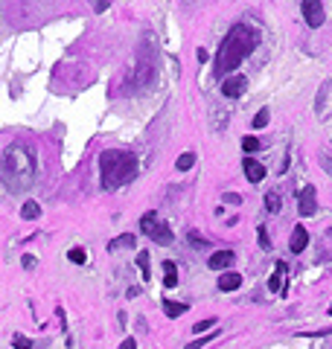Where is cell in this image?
I'll list each match as a JSON object with an SVG mask.
<instances>
[{
  "mask_svg": "<svg viewBox=\"0 0 332 349\" xmlns=\"http://www.w3.org/2000/svg\"><path fill=\"white\" fill-rule=\"evenodd\" d=\"M90 6H93V12H105L111 6V0H90Z\"/></svg>",
  "mask_w": 332,
  "mask_h": 349,
  "instance_id": "obj_27",
  "label": "cell"
},
{
  "mask_svg": "<svg viewBox=\"0 0 332 349\" xmlns=\"http://www.w3.org/2000/svg\"><path fill=\"white\" fill-rule=\"evenodd\" d=\"M230 262H233V251H216L213 256H210V262H207V265H210L213 271H225Z\"/></svg>",
  "mask_w": 332,
  "mask_h": 349,
  "instance_id": "obj_10",
  "label": "cell"
},
{
  "mask_svg": "<svg viewBox=\"0 0 332 349\" xmlns=\"http://www.w3.org/2000/svg\"><path fill=\"white\" fill-rule=\"evenodd\" d=\"M140 230L152 239V242L158 244H172V230H169V224L161 221L158 218V213H146L143 215V221H140Z\"/></svg>",
  "mask_w": 332,
  "mask_h": 349,
  "instance_id": "obj_4",
  "label": "cell"
},
{
  "mask_svg": "<svg viewBox=\"0 0 332 349\" xmlns=\"http://www.w3.org/2000/svg\"><path fill=\"white\" fill-rule=\"evenodd\" d=\"M318 213V198H315V187H303L300 192V215H315Z\"/></svg>",
  "mask_w": 332,
  "mask_h": 349,
  "instance_id": "obj_7",
  "label": "cell"
},
{
  "mask_svg": "<svg viewBox=\"0 0 332 349\" xmlns=\"http://www.w3.org/2000/svg\"><path fill=\"white\" fill-rule=\"evenodd\" d=\"M260 244H262V251H271V239L265 233V227H260Z\"/></svg>",
  "mask_w": 332,
  "mask_h": 349,
  "instance_id": "obj_26",
  "label": "cell"
},
{
  "mask_svg": "<svg viewBox=\"0 0 332 349\" xmlns=\"http://www.w3.org/2000/svg\"><path fill=\"white\" fill-rule=\"evenodd\" d=\"M227 201H230V204H242V195H236V192H227Z\"/></svg>",
  "mask_w": 332,
  "mask_h": 349,
  "instance_id": "obj_30",
  "label": "cell"
},
{
  "mask_svg": "<svg viewBox=\"0 0 332 349\" xmlns=\"http://www.w3.org/2000/svg\"><path fill=\"white\" fill-rule=\"evenodd\" d=\"M175 166H178L181 172L192 169V166H196V154H192V152H184V154H181V157H178V163H175Z\"/></svg>",
  "mask_w": 332,
  "mask_h": 349,
  "instance_id": "obj_15",
  "label": "cell"
},
{
  "mask_svg": "<svg viewBox=\"0 0 332 349\" xmlns=\"http://www.w3.org/2000/svg\"><path fill=\"white\" fill-rule=\"evenodd\" d=\"M3 183L9 189H27L32 183V160H29L27 149H6L3 154Z\"/></svg>",
  "mask_w": 332,
  "mask_h": 349,
  "instance_id": "obj_3",
  "label": "cell"
},
{
  "mask_svg": "<svg viewBox=\"0 0 332 349\" xmlns=\"http://www.w3.org/2000/svg\"><path fill=\"white\" fill-rule=\"evenodd\" d=\"M242 149L248 152V157H251L253 152H260V140H257V137H251V134L242 137Z\"/></svg>",
  "mask_w": 332,
  "mask_h": 349,
  "instance_id": "obj_19",
  "label": "cell"
},
{
  "mask_svg": "<svg viewBox=\"0 0 332 349\" xmlns=\"http://www.w3.org/2000/svg\"><path fill=\"white\" fill-rule=\"evenodd\" d=\"M286 262H277V271L271 274V279H268V288L271 291H283V285H286Z\"/></svg>",
  "mask_w": 332,
  "mask_h": 349,
  "instance_id": "obj_12",
  "label": "cell"
},
{
  "mask_svg": "<svg viewBox=\"0 0 332 349\" xmlns=\"http://www.w3.org/2000/svg\"><path fill=\"white\" fill-rule=\"evenodd\" d=\"M137 265H140V274H143V279H149V253H146V251L137 253Z\"/></svg>",
  "mask_w": 332,
  "mask_h": 349,
  "instance_id": "obj_21",
  "label": "cell"
},
{
  "mask_svg": "<svg viewBox=\"0 0 332 349\" xmlns=\"http://www.w3.org/2000/svg\"><path fill=\"white\" fill-rule=\"evenodd\" d=\"M99 169H102V187L117 189L120 183H128L137 175V160L131 152H105L99 157Z\"/></svg>",
  "mask_w": 332,
  "mask_h": 349,
  "instance_id": "obj_2",
  "label": "cell"
},
{
  "mask_svg": "<svg viewBox=\"0 0 332 349\" xmlns=\"http://www.w3.org/2000/svg\"><path fill=\"white\" fill-rule=\"evenodd\" d=\"M12 346L15 349H32V340L24 338V335H15V340H12Z\"/></svg>",
  "mask_w": 332,
  "mask_h": 349,
  "instance_id": "obj_24",
  "label": "cell"
},
{
  "mask_svg": "<svg viewBox=\"0 0 332 349\" xmlns=\"http://www.w3.org/2000/svg\"><path fill=\"white\" fill-rule=\"evenodd\" d=\"M163 268H166L163 285H166V288H175V285H178V268H175V262H163Z\"/></svg>",
  "mask_w": 332,
  "mask_h": 349,
  "instance_id": "obj_14",
  "label": "cell"
},
{
  "mask_svg": "<svg viewBox=\"0 0 332 349\" xmlns=\"http://www.w3.org/2000/svg\"><path fill=\"white\" fill-rule=\"evenodd\" d=\"M268 119H271V111H268V108H260L257 116H253V128H265V126H268Z\"/></svg>",
  "mask_w": 332,
  "mask_h": 349,
  "instance_id": "obj_18",
  "label": "cell"
},
{
  "mask_svg": "<svg viewBox=\"0 0 332 349\" xmlns=\"http://www.w3.org/2000/svg\"><path fill=\"white\" fill-rule=\"evenodd\" d=\"M189 242L196 244V248H204V244H207V242H204V239H201V236H198V233H196V230L189 233Z\"/></svg>",
  "mask_w": 332,
  "mask_h": 349,
  "instance_id": "obj_28",
  "label": "cell"
},
{
  "mask_svg": "<svg viewBox=\"0 0 332 349\" xmlns=\"http://www.w3.org/2000/svg\"><path fill=\"white\" fill-rule=\"evenodd\" d=\"M67 259H70V262H76V265H85V262H88V253L82 251V248H73V251L67 253Z\"/></svg>",
  "mask_w": 332,
  "mask_h": 349,
  "instance_id": "obj_20",
  "label": "cell"
},
{
  "mask_svg": "<svg viewBox=\"0 0 332 349\" xmlns=\"http://www.w3.org/2000/svg\"><path fill=\"white\" fill-rule=\"evenodd\" d=\"M306 244H309V233H306L303 224H297L295 230H291V239H288V248H291V253H303Z\"/></svg>",
  "mask_w": 332,
  "mask_h": 349,
  "instance_id": "obj_9",
  "label": "cell"
},
{
  "mask_svg": "<svg viewBox=\"0 0 332 349\" xmlns=\"http://www.w3.org/2000/svg\"><path fill=\"white\" fill-rule=\"evenodd\" d=\"M111 248H134V236H131V233H126V236L114 239V242H111Z\"/></svg>",
  "mask_w": 332,
  "mask_h": 349,
  "instance_id": "obj_23",
  "label": "cell"
},
{
  "mask_svg": "<svg viewBox=\"0 0 332 349\" xmlns=\"http://www.w3.org/2000/svg\"><path fill=\"white\" fill-rule=\"evenodd\" d=\"M32 265H35V256H29L27 253V256H24V268H32Z\"/></svg>",
  "mask_w": 332,
  "mask_h": 349,
  "instance_id": "obj_31",
  "label": "cell"
},
{
  "mask_svg": "<svg viewBox=\"0 0 332 349\" xmlns=\"http://www.w3.org/2000/svg\"><path fill=\"white\" fill-rule=\"evenodd\" d=\"M117 349H137V340H134V338H126V340H123V343H120Z\"/></svg>",
  "mask_w": 332,
  "mask_h": 349,
  "instance_id": "obj_29",
  "label": "cell"
},
{
  "mask_svg": "<svg viewBox=\"0 0 332 349\" xmlns=\"http://www.w3.org/2000/svg\"><path fill=\"white\" fill-rule=\"evenodd\" d=\"M280 207H283L280 195L277 192H268V195H265V210H268V213H280Z\"/></svg>",
  "mask_w": 332,
  "mask_h": 349,
  "instance_id": "obj_17",
  "label": "cell"
},
{
  "mask_svg": "<svg viewBox=\"0 0 332 349\" xmlns=\"http://www.w3.org/2000/svg\"><path fill=\"white\" fill-rule=\"evenodd\" d=\"M21 215H24V218H38V215H41V207H38L35 201H27V204L21 207Z\"/></svg>",
  "mask_w": 332,
  "mask_h": 349,
  "instance_id": "obj_16",
  "label": "cell"
},
{
  "mask_svg": "<svg viewBox=\"0 0 332 349\" xmlns=\"http://www.w3.org/2000/svg\"><path fill=\"white\" fill-rule=\"evenodd\" d=\"M239 285H242V277L236 271H227V274L219 277V291H236Z\"/></svg>",
  "mask_w": 332,
  "mask_h": 349,
  "instance_id": "obj_11",
  "label": "cell"
},
{
  "mask_svg": "<svg viewBox=\"0 0 332 349\" xmlns=\"http://www.w3.org/2000/svg\"><path fill=\"white\" fill-rule=\"evenodd\" d=\"M213 338H219V332H210V335H204V338H198V340H192V343H187L184 349H201L204 343H210Z\"/></svg>",
  "mask_w": 332,
  "mask_h": 349,
  "instance_id": "obj_22",
  "label": "cell"
},
{
  "mask_svg": "<svg viewBox=\"0 0 332 349\" xmlns=\"http://www.w3.org/2000/svg\"><path fill=\"white\" fill-rule=\"evenodd\" d=\"M242 169H245V178L251 180V183H260V180L265 178V166H262L260 160H253V157H245Z\"/></svg>",
  "mask_w": 332,
  "mask_h": 349,
  "instance_id": "obj_8",
  "label": "cell"
},
{
  "mask_svg": "<svg viewBox=\"0 0 332 349\" xmlns=\"http://www.w3.org/2000/svg\"><path fill=\"white\" fill-rule=\"evenodd\" d=\"M257 44H260V35L253 32V29L248 27H233L230 32H227V38L222 41V47H219V55H216V76H225V73L236 70L239 64H242V58L248 53H253L257 50Z\"/></svg>",
  "mask_w": 332,
  "mask_h": 349,
  "instance_id": "obj_1",
  "label": "cell"
},
{
  "mask_svg": "<svg viewBox=\"0 0 332 349\" xmlns=\"http://www.w3.org/2000/svg\"><path fill=\"white\" fill-rule=\"evenodd\" d=\"M300 9H303V20H306L312 29L323 27L326 12H323V3H321V0H300Z\"/></svg>",
  "mask_w": 332,
  "mask_h": 349,
  "instance_id": "obj_5",
  "label": "cell"
},
{
  "mask_svg": "<svg viewBox=\"0 0 332 349\" xmlns=\"http://www.w3.org/2000/svg\"><path fill=\"white\" fill-rule=\"evenodd\" d=\"M329 314H332V305H329Z\"/></svg>",
  "mask_w": 332,
  "mask_h": 349,
  "instance_id": "obj_32",
  "label": "cell"
},
{
  "mask_svg": "<svg viewBox=\"0 0 332 349\" xmlns=\"http://www.w3.org/2000/svg\"><path fill=\"white\" fill-rule=\"evenodd\" d=\"M187 309H189L187 303H172V300H163V312H166V317H181Z\"/></svg>",
  "mask_w": 332,
  "mask_h": 349,
  "instance_id": "obj_13",
  "label": "cell"
},
{
  "mask_svg": "<svg viewBox=\"0 0 332 349\" xmlns=\"http://www.w3.org/2000/svg\"><path fill=\"white\" fill-rule=\"evenodd\" d=\"M245 90H248V79H245V76H227V79L222 81V93H225L227 99L242 96Z\"/></svg>",
  "mask_w": 332,
  "mask_h": 349,
  "instance_id": "obj_6",
  "label": "cell"
},
{
  "mask_svg": "<svg viewBox=\"0 0 332 349\" xmlns=\"http://www.w3.org/2000/svg\"><path fill=\"white\" fill-rule=\"evenodd\" d=\"M213 326H216V320H213V317H210V320H201V323H196V326H192V332H196V335H201V332L213 329Z\"/></svg>",
  "mask_w": 332,
  "mask_h": 349,
  "instance_id": "obj_25",
  "label": "cell"
}]
</instances>
